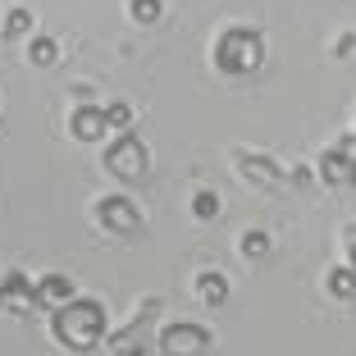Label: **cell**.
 Instances as JSON below:
<instances>
[{
  "label": "cell",
  "mask_w": 356,
  "mask_h": 356,
  "mask_svg": "<svg viewBox=\"0 0 356 356\" xmlns=\"http://www.w3.org/2000/svg\"><path fill=\"white\" fill-rule=\"evenodd\" d=\"M192 215H197V220H215V215H220V197H215V192H197V197H192Z\"/></svg>",
  "instance_id": "cell-15"
},
{
  "label": "cell",
  "mask_w": 356,
  "mask_h": 356,
  "mask_svg": "<svg viewBox=\"0 0 356 356\" xmlns=\"http://www.w3.org/2000/svg\"><path fill=\"white\" fill-rule=\"evenodd\" d=\"M55 338H60L69 352H92L96 343L105 338V306L92 302V297H74L69 306H60L55 311Z\"/></svg>",
  "instance_id": "cell-1"
},
{
  "label": "cell",
  "mask_w": 356,
  "mask_h": 356,
  "mask_svg": "<svg viewBox=\"0 0 356 356\" xmlns=\"http://www.w3.org/2000/svg\"><path fill=\"white\" fill-rule=\"evenodd\" d=\"M215 64H220V74H233V78L256 74L265 64V37L256 28H229L215 42Z\"/></svg>",
  "instance_id": "cell-2"
},
{
  "label": "cell",
  "mask_w": 356,
  "mask_h": 356,
  "mask_svg": "<svg viewBox=\"0 0 356 356\" xmlns=\"http://www.w3.org/2000/svg\"><path fill=\"white\" fill-rule=\"evenodd\" d=\"M352 165H356V142L347 137V142H338V147H329L320 156V178L334 183V188H347L352 183Z\"/></svg>",
  "instance_id": "cell-7"
},
{
  "label": "cell",
  "mask_w": 356,
  "mask_h": 356,
  "mask_svg": "<svg viewBox=\"0 0 356 356\" xmlns=\"http://www.w3.org/2000/svg\"><path fill=\"white\" fill-rule=\"evenodd\" d=\"M270 252V238H265V233H242V256H247V261H261V256Z\"/></svg>",
  "instance_id": "cell-14"
},
{
  "label": "cell",
  "mask_w": 356,
  "mask_h": 356,
  "mask_svg": "<svg viewBox=\"0 0 356 356\" xmlns=\"http://www.w3.org/2000/svg\"><path fill=\"white\" fill-rule=\"evenodd\" d=\"M197 297L206 306H224V297H229V279H224V274H215V270H206L197 279Z\"/></svg>",
  "instance_id": "cell-10"
},
{
  "label": "cell",
  "mask_w": 356,
  "mask_h": 356,
  "mask_svg": "<svg viewBox=\"0 0 356 356\" xmlns=\"http://www.w3.org/2000/svg\"><path fill=\"white\" fill-rule=\"evenodd\" d=\"M347 265L356 270V233H352V242H347Z\"/></svg>",
  "instance_id": "cell-18"
},
{
  "label": "cell",
  "mask_w": 356,
  "mask_h": 356,
  "mask_svg": "<svg viewBox=\"0 0 356 356\" xmlns=\"http://www.w3.org/2000/svg\"><path fill=\"white\" fill-rule=\"evenodd\" d=\"M325 288L338 297V302H352V297H356V270H352V265H334L329 279H325Z\"/></svg>",
  "instance_id": "cell-11"
},
{
  "label": "cell",
  "mask_w": 356,
  "mask_h": 356,
  "mask_svg": "<svg viewBox=\"0 0 356 356\" xmlns=\"http://www.w3.org/2000/svg\"><path fill=\"white\" fill-rule=\"evenodd\" d=\"M105 169H110L115 178H124V183H137V178L151 169V151H147V142H142V137H133V133L115 137V147L105 151Z\"/></svg>",
  "instance_id": "cell-3"
},
{
  "label": "cell",
  "mask_w": 356,
  "mask_h": 356,
  "mask_svg": "<svg viewBox=\"0 0 356 356\" xmlns=\"http://www.w3.org/2000/svg\"><path fill=\"white\" fill-rule=\"evenodd\" d=\"M352 183H356V165H352Z\"/></svg>",
  "instance_id": "cell-19"
},
{
  "label": "cell",
  "mask_w": 356,
  "mask_h": 356,
  "mask_svg": "<svg viewBox=\"0 0 356 356\" xmlns=\"http://www.w3.org/2000/svg\"><path fill=\"white\" fill-rule=\"evenodd\" d=\"M28 60L37 64V69H51V64L60 60V46H55L51 37H32V46H28Z\"/></svg>",
  "instance_id": "cell-12"
},
{
  "label": "cell",
  "mask_w": 356,
  "mask_h": 356,
  "mask_svg": "<svg viewBox=\"0 0 356 356\" xmlns=\"http://www.w3.org/2000/svg\"><path fill=\"white\" fill-rule=\"evenodd\" d=\"M78 297V288H74V279H64V274H46L42 283H37V306H69Z\"/></svg>",
  "instance_id": "cell-9"
},
{
  "label": "cell",
  "mask_w": 356,
  "mask_h": 356,
  "mask_svg": "<svg viewBox=\"0 0 356 356\" xmlns=\"http://www.w3.org/2000/svg\"><path fill=\"white\" fill-rule=\"evenodd\" d=\"M32 306H37V283H32L23 270H10L5 279H0V311L28 315Z\"/></svg>",
  "instance_id": "cell-5"
},
{
  "label": "cell",
  "mask_w": 356,
  "mask_h": 356,
  "mask_svg": "<svg viewBox=\"0 0 356 356\" xmlns=\"http://www.w3.org/2000/svg\"><path fill=\"white\" fill-rule=\"evenodd\" d=\"M105 124L119 128V133H128V128H133V105H124V101L105 105Z\"/></svg>",
  "instance_id": "cell-13"
},
{
  "label": "cell",
  "mask_w": 356,
  "mask_h": 356,
  "mask_svg": "<svg viewBox=\"0 0 356 356\" xmlns=\"http://www.w3.org/2000/svg\"><path fill=\"white\" fill-rule=\"evenodd\" d=\"M96 220L110 233H137L142 229V215H137V206L128 197H105L101 206H96Z\"/></svg>",
  "instance_id": "cell-6"
},
{
  "label": "cell",
  "mask_w": 356,
  "mask_h": 356,
  "mask_svg": "<svg viewBox=\"0 0 356 356\" xmlns=\"http://www.w3.org/2000/svg\"><path fill=\"white\" fill-rule=\"evenodd\" d=\"M206 347H210V334L201 325L178 320V325H165V329H160V352H165V356H201Z\"/></svg>",
  "instance_id": "cell-4"
},
{
  "label": "cell",
  "mask_w": 356,
  "mask_h": 356,
  "mask_svg": "<svg viewBox=\"0 0 356 356\" xmlns=\"http://www.w3.org/2000/svg\"><path fill=\"white\" fill-rule=\"evenodd\" d=\"M69 128H74L78 142H101V137L110 133V124H105V105H78L74 119H69Z\"/></svg>",
  "instance_id": "cell-8"
},
{
  "label": "cell",
  "mask_w": 356,
  "mask_h": 356,
  "mask_svg": "<svg viewBox=\"0 0 356 356\" xmlns=\"http://www.w3.org/2000/svg\"><path fill=\"white\" fill-rule=\"evenodd\" d=\"M28 28H32V14L28 10H14L10 19H5V37H23Z\"/></svg>",
  "instance_id": "cell-17"
},
{
  "label": "cell",
  "mask_w": 356,
  "mask_h": 356,
  "mask_svg": "<svg viewBox=\"0 0 356 356\" xmlns=\"http://www.w3.org/2000/svg\"><path fill=\"white\" fill-rule=\"evenodd\" d=\"M160 10H165L160 0H133V23H142V28H147V23L160 19Z\"/></svg>",
  "instance_id": "cell-16"
}]
</instances>
